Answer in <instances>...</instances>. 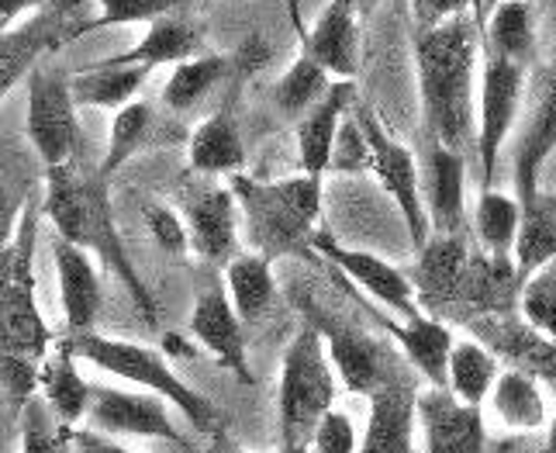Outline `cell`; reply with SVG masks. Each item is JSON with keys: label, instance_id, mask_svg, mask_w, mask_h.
<instances>
[{"label": "cell", "instance_id": "obj_2", "mask_svg": "<svg viewBox=\"0 0 556 453\" xmlns=\"http://www.w3.org/2000/svg\"><path fill=\"white\" fill-rule=\"evenodd\" d=\"M42 215L49 218L55 236L73 242L76 250L98 256L104 267L118 274L131 301L142 309L146 323L156 326V301H152L139 270L131 267V260H128L122 232H118V225H114L108 177H101V169H84L80 160L46 169Z\"/></svg>", "mask_w": 556, "mask_h": 453}, {"label": "cell", "instance_id": "obj_31", "mask_svg": "<svg viewBox=\"0 0 556 453\" xmlns=\"http://www.w3.org/2000/svg\"><path fill=\"white\" fill-rule=\"evenodd\" d=\"M481 39L491 55H502V60L515 66H529L532 52H535V25H532V8L529 0H502L494 4L488 25H481Z\"/></svg>", "mask_w": 556, "mask_h": 453}, {"label": "cell", "instance_id": "obj_3", "mask_svg": "<svg viewBox=\"0 0 556 453\" xmlns=\"http://www.w3.org/2000/svg\"><path fill=\"white\" fill-rule=\"evenodd\" d=\"M236 194L239 215L245 222V236L256 256L280 260L312 247L315 225L321 218V180L318 177H283V180H256L249 174L228 177Z\"/></svg>", "mask_w": 556, "mask_h": 453}, {"label": "cell", "instance_id": "obj_33", "mask_svg": "<svg viewBox=\"0 0 556 453\" xmlns=\"http://www.w3.org/2000/svg\"><path fill=\"white\" fill-rule=\"evenodd\" d=\"M497 374H502V364H497L477 339H459V343H453L450 364H446V391L456 394L459 402L484 405Z\"/></svg>", "mask_w": 556, "mask_h": 453}, {"label": "cell", "instance_id": "obj_1", "mask_svg": "<svg viewBox=\"0 0 556 453\" xmlns=\"http://www.w3.org/2000/svg\"><path fill=\"white\" fill-rule=\"evenodd\" d=\"M481 14L464 11L435 28L415 32V66L426 139L464 153L473 149V66L481 52Z\"/></svg>", "mask_w": 556, "mask_h": 453}, {"label": "cell", "instance_id": "obj_30", "mask_svg": "<svg viewBox=\"0 0 556 453\" xmlns=\"http://www.w3.org/2000/svg\"><path fill=\"white\" fill-rule=\"evenodd\" d=\"M190 169L204 177H222V174H242L245 166V146L236 122L228 115H215L194 128L190 136Z\"/></svg>", "mask_w": 556, "mask_h": 453}, {"label": "cell", "instance_id": "obj_47", "mask_svg": "<svg viewBox=\"0 0 556 453\" xmlns=\"http://www.w3.org/2000/svg\"><path fill=\"white\" fill-rule=\"evenodd\" d=\"M38 4H46V0H0V35H8L17 17Z\"/></svg>", "mask_w": 556, "mask_h": 453}, {"label": "cell", "instance_id": "obj_5", "mask_svg": "<svg viewBox=\"0 0 556 453\" xmlns=\"http://www.w3.org/2000/svg\"><path fill=\"white\" fill-rule=\"evenodd\" d=\"M38 215H42V204L28 198L14 239L0 253V356L28 364H42L55 347V332L38 309L35 288Z\"/></svg>", "mask_w": 556, "mask_h": 453}, {"label": "cell", "instance_id": "obj_19", "mask_svg": "<svg viewBox=\"0 0 556 453\" xmlns=\"http://www.w3.org/2000/svg\"><path fill=\"white\" fill-rule=\"evenodd\" d=\"M418 174H421V204H426L429 232L432 236H464L467 156L453 153V149L439 146V142H429L426 166H421Z\"/></svg>", "mask_w": 556, "mask_h": 453}, {"label": "cell", "instance_id": "obj_16", "mask_svg": "<svg viewBox=\"0 0 556 453\" xmlns=\"http://www.w3.org/2000/svg\"><path fill=\"white\" fill-rule=\"evenodd\" d=\"M312 326L321 332L332 370L342 377V385L353 394H367L370 399V394L394 374V364L388 361V353L380 350L377 339L356 332L353 326H342L336 318H325L315 309H312Z\"/></svg>", "mask_w": 556, "mask_h": 453}, {"label": "cell", "instance_id": "obj_38", "mask_svg": "<svg viewBox=\"0 0 556 453\" xmlns=\"http://www.w3.org/2000/svg\"><path fill=\"white\" fill-rule=\"evenodd\" d=\"M17 432H22V453H76L73 429L55 423L38 394L17 412Z\"/></svg>", "mask_w": 556, "mask_h": 453}, {"label": "cell", "instance_id": "obj_48", "mask_svg": "<svg viewBox=\"0 0 556 453\" xmlns=\"http://www.w3.org/2000/svg\"><path fill=\"white\" fill-rule=\"evenodd\" d=\"M546 11H549V46H553V60H556V0H546Z\"/></svg>", "mask_w": 556, "mask_h": 453}, {"label": "cell", "instance_id": "obj_51", "mask_svg": "<svg viewBox=\"0 0 556 453\" xmlns=\"http://www.w3.org/2000/svg\"><path fill=\"white\" fill-rule=\"evenodd\" d=\"M543 453H556V440L553 437H546V450Z\"/></svg>", "mask_w": 556, "mask_h": 453}, {"label": "cell", "instance_id": "obj_21", "mask_svg": "<svg viewBox=\"0 0 556 453\" xmlns=\"http://www.w3.org/2000/svg\"><path fill=\"white\" fill-rule=\"evenodd\" d=\"M52 260H55V277H60V301H63V323L66 336L93 332L104 309V288L98 263L90 253L76 250L73 242L52 236Z\"/></svg>", "mask_w": 556, "mask_h": 453}, {"label": "cell", "instance_id": "obj_43", "mask_svg": "<svg viewBox=\"0 0 556 453\" xmlns=\"http://www.w3.org/2000/svg\"><path fill=\"white\" fill-rule=\"evenodd\" d=\"M146 225H149V232L152 239H156V247L163 253H187L190 250V242H187V225L180 218V212H174V207H166V204H149L146 207Z\"/></svg>", "mask_w": 556, "mask_h": 453}, {"label": "cell", "instance_id": "obj_24", "mask_svg": "<svg viewBox=\"0 0 556 453\" xmlns=\"http://www.w3.org/2000/svg\"><path fill=\"white\" fill-rule=\"evenodd\" d=\"M374 318H377V326H383L394 336V343L408 356V364L426 377L429 388H446V364H450V350L456 343L446 323H439V318L426 312L405 318V323H397V318L383 312H374Z\"/></svg>", "mask_w": 556, "mask_h": 453}, {"label": "cell", "instance_id": "obj_15", "mask_svg": "<svg viewBox=\"0 0 556 453\" xmlns=\"http://www.w3.org/2000/svg\"><path fill=\"white\" fill-rule=\"evenodd\" d=\"M467 260H470L467 236H429L426 247L418 250V263L408 277L421 312L439 318V323L453 315Z\"/></svg>", "mask_w": 556, "mask_h": 453}, {"label": "cell", "instance_id": "obj_13", "mask_svg": "<svg viewBox=\"0 0 556 453\" xmlns=\"http://www.w3.org/2000/svg\"><path fill=\"white\" fill-rule=\"evenodd\" d=\"M418 426L426 453H484L488 429L481 405L459 402L446 388L418 391Z\"/></svg>", "mask_w": 556, "mask_h": 453}, {"label": "cell", "instance_id": "obj_44", "mask_svg": "<svg viewBox=\"0 0 556 453\" xmlns=\"http://www.w3.org/2000/svg\"><path fill=\"white\" fill-rule=\"evenodd\" d=\"M25 204H28V198L17 191V187L4 174H0V253H4V247L14 239Z\"/></svg>", "mask_w": 556, "mask_h": 453}, {"label": "cell", "instance_id": "obj_39", "mask_svg": "<svg viewBox=\"0 0 556 453\" xmlns=\"http://www.w3.org/2000/svg\"><path fill=\"white\" fill-rule=\"evenodd\" d=\"M519 315L535 332H543L549 343H556V260H549L546 267L522 280Z\"/></svg>", "mask_w": 556, "mask_h": 453}, {"label": "cell", "instance_id": "obj_22", "mask_svg": "<svg viewBox=\"0 0 556 453\" xmlns=\"http://www.w3.org/2000/svg\"><path fill=\"white\" fill-rule=\"evenodd\" d=\"M301 55H308L336 80H356L359 73V14L346 0H329L312 32H304Z\"/></svg>", "mask_w": 556, "mask_h": 453}, {"label": "cell", "instance_id": "obj_32", "mask_svg": "<svg viewBox=\"0 0 556 453\" xmlns=\"http://www.w3.org/2000/svg\"><path fill=\"white\" fill-rule=\"evenodd\" d=\"M549 260H556V201L535 198L532 204L522 207L511 263L519 270V280H526L540 267H546Z\"/></svg>", "mask_w": 556, "mask_h": 453}, {"label": "cell", "instance_id": "obj_35", "mask_svg": "<svg viewBox=\"0 0 556 453\" xmlns=\"http://www.w3.org/2000/svg\"><path fill=\"white\" fill-rule=\"evenodd\" d=\"M519 218H522V207L515 198L491 191V187L481 191V201L473 207V229H477V239H481V250L491 256H511Z\"/></svg>", "mask_w": 556, "mask_h": 453}, {"label": "cell", "instance_id": "obj_36", "mask_svg": "<svg viewBox=\"0 0 556 453\" xmlns=\"http://www.w3.org/2000/svg\"><path fill=\"white\" fill-rule=\"evenodd\" d=\"M332 87V77L321 66H315L308 55H298V60L287 66V73L274 87V104L283 118H304L308 111L325 98V90Z\"/></svg>", "mask_w": 556, "mask_h": 453}, {"label": "cell", "instance_id": "obj_50", "mask_svg": "<svg viewBox=\"0 0 556 453\" xmlns=\"http://www.w3.org/2000/svg\"><path fill=\"white\" fill-rule=\"evenodd\" d=\"M346 4H350V8H353L356 14H363V11H367V8L374 4V0H346Z\"/></svg>", "mask_w": 556, "mask_h": 453}, {"label": "cell", "instance_id": "obj_4", "mask_svg": "<svg viewBox=\"0 0 556 453\" xmlns=\"http://www.w3.org/2000/svg\"><path fill=\"white\" fill-rule=\"evenodd\" d=\"M63 343L73 350L76 361H84L98 370H108L122 381L136 385L156 399L177 405L184 412V419L194 426L204 437H218L222 432V412L215 402L187 385L184 377L174 370V364L166 361V353L149 350L142 343H128V339H111L101 332H80V336H63Z\"/></svg>", "mask_w": 556, "mask_h": 453}, {"label": "cell", "instance_id": "obj_37", "mask_svg": "<svg viewBox=\"0 0 556 453\" xmlns=\"http://www.w3.org/2000/svg\"><path fill=\"white\" fill-rule=\"evenodd\" d=\"M228 73V60L225 55H198V60H187L174 70V77L166 80L163 87V104L169 111H190L198 108L211 87H218L222 77Z\"/></svg>", "mask_w": 556, "mask_h": 453}, {"label": "cell", "instance_id": "obj_27", "mask_svg": "<svg viewBox=\"0 0 556 453\" xmlns=\"http://www.w3.org/2000/svg\"><path fill=\"white\" fill-rule=\"evenodd\" d=\"M146 77H149V70L142 66H111L108 60H101V63H90L84 70L70 73V90H73L76 108L122 111L125 104L136 101Z\"/></svg>", "mask_w": 556, "mask_h": 453}, {"label": "cell", "instance_id": "obj_40", "mask_svg": "<svg viewBox=\"0 0 556 453\" xmlns=\"http://www.w3.org/2000/svg\"><path fill=\"white\" fill-rule=\"evenodd\" d=\"M180 4L184 0H98L101 14L93 22L80 25V35L93 28H114V25H152L160 17H169Z\"/></svg>", "mask_w": 556, "mask_h": 453}, {"label": "cell", "instance_id": "obj_10", "mask_svg": "<svg viewBox=\"0 0 556 453\" xmlns=\"http://www.w3.org/2000/svg\"><path fill=\"white\" fill-rule=\"evenodd\" d=\"M84 423L87 429L104 432V437H142V440H166L187 446L180 426L169 419L166 402L149 391L90 385V408Z\"/></svg>", "mask_w": 556, "mask_h": 453}, {"label": "cell", "instance_id": "obj_54", "mask_svg": "<svg viewBox=\"0 0 556 453\" xmlns=\"http://www.w3.org/2000/svg\"><path fill=\"white\" fill-rule=\"evenodd\" d=\"M494 4H502V0H494Z\"/></svg>", "mask_w": 556, "mask_h": 453}, {"label": "cell", "instance_id": "obj_29", "mask_svg": "<svg viewBox=\"0 0 556 453\" xmlns=\"http://www.w3.org/2000/svg\"><path fill=\"white\" fill-rule=\"evenodd\" d=\"M225 291H228V301H232L236 315L242 318V326L260 323L277 298L274 263L256 253L232 256L225 263Z\"/></svg>", "mask_w": 556, "mask_h": 453}, {"label": "cell", "instance_id": "obj_49", "mask_svg": "<svg viewBox=\"0 0 556 453\" xmlns=\"http://www.w3.org/2000/svg\"><path fill=\"white\" fill-rule=\"evenodd\" d=\"M280 453H312L308 443H280Z\"/></svg>", "mask_w": 556, "mask_h": 453}, {"label": "cell", "instance_id": "obj_23", "mask_svg": "<svg viewBox=\"0 0 556 453\" xmlns=\"http://www.w3.org/2000/svg\"><path fill=\"white\" fill-rule=\"evenodd\" d=\"M356 104V84L353 80H336L325 98L308 111L304 118H298V160L301 174L308 177H325L329 174L332 146L339 136V125L346 118V111Z\"/></svg>", "mask_w": 556, "mask_h": 453}, {"label": "cell", "instance_id": "obj_20", "mask_svg": "<svg viewBox=\"0 0 556 453\" xmlns=\"http://www.w3.org/2000/svg\"><path fill=\"white\" fill-rule=\"evenodd\" d=\"M187 242L207 263H228L236 253L239 204L228 187H194L180 201Z\"/></svg>", "mask_w": 556, "mask_h": 453}, {"label": "cell", "instance_id": "obj_14", "mask_svg": "<svg viewBox=\"0 0 556 453\" xmlns=\"http://www.w3.org/2000/svg\"><path fill=\"white\" fill-rule=\"evenodd\" d=\"M190 336H194L225 370H232L245 388L256 385L253 370H249V356H245V326L236 315L228 291L222 285H207L198 291L194 312H190Z\"/></svg>", "mask_w": 556, "mask_h": 453}, {"label": "cell", "instance_id": "obj_53", "mask_svg": "<svg viewBox=\"0 0 556 453\" xmlns=\"http://www.w3.org/2000/svg\"><path fill=\"white\" fill-rule=\"evenodd\" d=\"M232 453H245V450H232Z\"/></svg>", "mask_w": 556, "mask_h": 453}, {"label": "cell", "instance_id": "obj_12", "mask_svg": "<svg viewBox=\"0 0 556 453\" xmlns=\"http://www.w3.org/2000/svg\"><path fill=\"white\" fill-rule=\"evenodd\" d=\"M312 250L321 253L336 270H342L350 280H356V285L367 291L374 301H380L383 309L397 312L401 318H415L421 312L418 301H415V288H412L408 274L391 267L388 260H380L374 253H363V250L342 247V242H336L329 232H315L312 236Z\"/></svg>", "mask_w": 556, "mask_h": 453}, {"label": "cell", "instance_id": "obj_42", "mask_svg": "<svg viewBox=\"0 0 556 453\" xmlns=\"http://www.w3.org/2000/svg\"><path fill=\"white\" fill-rule=\"evenodd\" d=\"M312 453H356V429L346 412H325V419L312 432Z\"/></svg>", "mask_w": 556, "mask_h": 453}, {"label": "cell", "instance_id": "obj_7", "mask_svg": "<svg viewBox=\"0 0 556 453\" xmlns=\"http://www.w3.org/2000/svg\"><path fill=\"white\" fill-rule=\"evenodd\" d=\"M25 90H28L25 128L42 166L52 169L80 160V122H76L70 73L38 63L28 73Z\"/></svg>", "mask_w": 556, "mask_h": 453}, {"label": "cell", "instance_id": "obj_6", "mask_svg": "<svg viewBox=\"0 0 556 453\" xmlns=\"http://www.w3.org/2000/svg\"><path fill=\"white\" fill-rule=\"evenodd\" d=\"M336 408V370L325 353L321 332L308 323L287 343L280 361L277 423L280 443H312L315 426Z\"/></svg>", "mask_w": 556, "mask_h": 453}, {"label": "cell", "instance_id": "obj_9", "mask_svg": "<svg viewBox=\"0 0 556 453\" xmlns=\"http://www.w3.org/2000/svg\"><path fill=\"white\" fill-rule=\"evenodd\" d=\"M522 90H526V66H515L502 60V55L488 52L481 73V93H477V131H473L484 191L497 174V156H502V146L522 108Z\"/></svg>", "mask_w": 556, "mask_h": 453}, {"label": "cell", "instance_id": "obj_34", "mask_svg": "<svg viewBox=\"0 0 556 453\" xmlns=\"http://www.w3.org/2000/svg\"><path fill=\"white\" fill-rule=\"evenodd\" d=\"M156 136V111H152L146 101H131L125 104L118 115L111 122V136H108V149H104V160H101V177L111 180V174H118V169L142 153V149L152 142Z\"/></svg>", "mask_w": 556, "mask_h": 453}, {"label": "cell", "instance_id": "obj_46", "mask_svg": "<svg viewBox=\"0 0 556 453\" xmlns=\"http://www.w3.org/2000/svg\"><path fill=\"white\" fill-rule=\"evenodd\" d=\"M73 446H76V453H131L128 446H122L114 437H104V432L87 429V426L73 429Z\"/></svg>", "mask_w": 556, "mask_h": 453}, {"label": "cell", "instance_id": "obj_8", "mask_svg": "<svg viewBox=\"0 0 556 453\" xmlns=\"http://www.w3.org/2000/svg\"><path fill=\"white\" fill-rule=\"evenodd\" d=\"M356 122L363 128L370 146V174L380 180V187L394 198L401 218L408 225L412 247L421 250L429 242V218H426V204H421V174L418 163L412 156V149H405L397 139L388 136V128L380 125V118L367 104H353Z\"/></svg>", "mask_w": 556, "mask_h": 453}, {"label": "cell", "instance_id": "obj_45", "mask_svg": "<svg viewBox=\"0 0 556 453\" xmlns=\"http://www.w3.org/2000/svg\"><path fill=\"white\" fill-rule=\"evenodd\" d=\"M415 8V25L418 28H435L450 22V17L473 11V0H412Z\"/></svg>", "mask_w": 556, "mask_h": 453}, {"label": "cell", "instance_id": "obj_25", "mask_svg": "<svg viewBox=\"0 0 556 453\" xmlns=\"http://www.w3.org/2000/svg\"><path fill=\"white\" fill-rule=\"evenodd\" d=\"M76 364L80 361L73 356V350L63 339H55V347L42 361V370H38V399L55 415V423L70 429L84 426L90 408V381L76 370Z\"/></svg>", "mask_w": 556, "mask_h": 453}, {"label": "cell", "instance_id": "obj_11", "mask_svg": "<svg viewBox=\"0 0 556 453\" xmlns=\"http://www.w3.org/2000/svg\"><path fill=\"white\" fill-rule=\"evenodd\" d=\"M470 339H477L497 364L522 370L556 394V343L535 332L522 315H481L467 323Z\"/></svg>", "mask_w": 556, "mask_h": 453}, {"label": "cell", "instance_id": "obj_52", "mask_svg": "<svg viewBox=\"0 0 556 453\" xmlns=\"http://www.w3.org/2000/svg\"><path fill=\"white\" fill-rule=\"evenodd\" d=\"M549 437L556 440V415H553V419H549Z\"/></svg>", "mask_w": 556, "mask_h": 453}, {"label": "cell", "instance_id": "obj_41", "mask_svg": "<svg viewBox=\"0 0 556 453\" xmlns=\"http://www.w3.org/2000/svg\"><path fill=\"white\" fill-rule=\"evenodd\" d=\"M329 169L332 174H370V146H367V136H363L356 115L342 118Z\"/></svg>", "mask_w": 556, "mask_h": 453}, {"label": "cell", "instance_id": "obj_18", "mask_svg": "<svg viewBox=\"0 0 556 453\" xmlns=\"http://www.w3.org/2000/svg\"><path fill=\"white\" fill-rule=\"evenodd\" d=\"M556 149V60L535 80V101L529 111V122L515 149V191H519V207L540 198V174Z\"/></svg>", "mask_w": 556, "mask_h": 453}, {"label": "cell", "instance_id": "obj_28", "mask_svg": "<svg viewBox=\"0 0 556 453\" xmlns=\"http://www.w3.org/2000/svg\"><path fill=\"white\" fill-rule=\"evenodd\" d=\"M491 408L511 432H540L549 426V405L543 385L522 370H502L491 388Z\"/></svg>", "mask_w": 556, "mask_h": 453}, {"label": "cell", "instance_id": "obj_26", "mask_svg": "<svg viewBox=\"0 0 556 453\" xmlns=\"http://www.w3.org/2000/svg\"><path fill=\"white\" fill-rule=\"evenodd\" d=\"M201 55V35L194 25L180 22V17H160V22H152L149 32L142 35V39L111 55V66H142V70H156V66H169V63H187V60H198Z\"/></svg>", "mask_w": 556, "mask_h": 453}, {"label": "cell", "instance_id": "obj_17", "mask_svg": "<svg viewBox=\"0 0 556 453\" xmlns=\"http://www.w3.org/2000/svg\"><path fill=\"white\" fill-rule=\"evenodd\" d=\"M418 388L408 374L394 370L370 394V419L356 453H415Z\"/></svg>", "mask_w": 556, "mask_h": 453}]
</instances>
